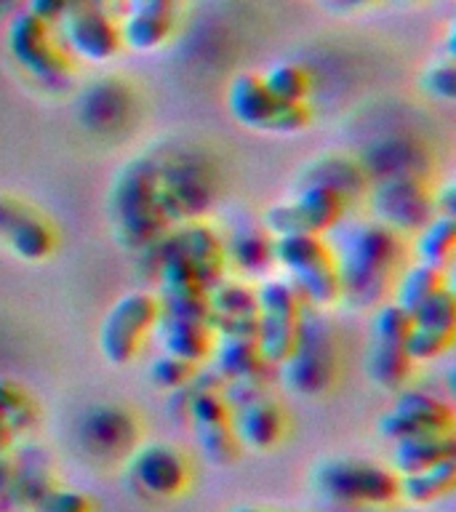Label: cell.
<instances>
[{"label": "cell", "instance_id": "6da1fadb", "mask_svg": "<svg viewBox=\"0 0 456 512\" xmlns=\"http://www.w3.org/2000/svg\"><path fill=\"white\" fill-rule=\"evenodd\" d=\"M400 235L379 222L355 224L339 238L334 264L339 291L355 307H371L387 294L390 272L400 259Z\"/></svg>", "mask_w": 456, "mask_h": 512}, {"label": "cell", "instance_id": "7a4b0ae2", "mask_svg": "<svg viewBox=\"0 0 456 512\" xmlns=\"http://www.w3.org/2000/svg\"><path fill=\"white\" fill-rule=\"evenodd\" d=\"M115 238L120 246L142 251L163 235L166 219L158 200V160L136 158L120 168L110 195Z\"/></svg>", "mask_w": 456, "mask_h": 512}, {"label": "cell", "instance_id": "3957f363", "mask_svg": "<svg viewBox=\"0 0 456 512\" xmlns=\"http://www.w3.org/2000/svg\"><path fill=\"white\" fill-rule=\"evenodd\" d=\"M214 198L216 171L206 155L179 152L158 160V200L168 224L206 214Z\"/></svg>", "mask_w": 456, "mask_h": 512}, {"label": "cell", "instance_id": "277c9868", "mask_svg": "<svg viewBox=\"0 0 456 512\" xmlns=\"http://www.w3.org/2000/svg\"><path fill=\"white\" fill-rule=\"evenodd\" d=\"M272 254H275V262L288 270L291 275L288 283L296 288L299 296L310 299L318 307L342 299L334 256H331V248L320 240V235L272 238Z\"/></svg>", "mask_w": 456, "mask_h": 512}, {"label": "cell", "instance_id": "5b68a950", "mask_svg": "<svg viewBox=\"0 0 456 512\" xmlns=\"http://www.w3.org/2000/svg\"><path fill=\"white\" fill-rule=\"evenodd\" d=\"M336 350L331 328L318 315H302L296 342L280 363V379L296 395H318L334 382Z\"/></svg>", "mask_w": 456, "mask_h": 512}, {"label": "cell", "instance_id": "8992f818", "mask_svg": "<svg viewBox=\"0 0 456 512\" xmlns=\"http://www.w3.org/2000/svg\"><path fill=\"white\" fill-rule=\"evenodd\" d=\"M302 296L288 280H264L256 291V347L267 366H280L296 342Z\"/></svg>", "mask_w": 456, "mask_h": 512}, {"label": "cell", "instance_id": "52a82bcc", "mask_svg": "<svg viewBox=\"0 0 456 512\" xmlns=\"http://www.w3.org/2000/svg\"><path fill=\"white\" fill-rule=\"evenodd\" d=\"M320 494L344 504H387L398 499V472L366 459H328L315 470Z\"/></svg>", "mask_w": 456, "mask_h": 512}, {"label": "cell", "instance_id": "ba28073f", "mask_svg": "<svg viewBox=\"0 0 456 512\" xmlns=\"http://www.w3.org/2000/svg\"><path fill=\"white\" fill-rule=\"evenodd\" d=\"M347 200L339 192L318 187V184H302L296 198L286 203H275L264 211L262 230L272 238L286 235H323L334 230L344 214Z\"/></svg>", "mask_w": 456, "mask_h": 512}, {"label": "cell", "instance_id": "9c48e42d", "mask_svg": "<svg viewBox=\"0 0 456 512\" xmlns=\"http://www.w3.org/2000/svg\"><path fill=\"white\" fill-rule=\"evenodd\" d=\"M222 395L230 406V427L240 446L270 448L280 440L283 414L278 403L264 395L262 376L224 382Z\"/></svg>", "mask_w": 456, "mask_h": 512}, {"label": "cell", "instance_id": "30bf717a", "mask_svg": "<svg viewBox=\"0 0 456 512\" xmlns=\"http://www.w3.org/2000/svg\"><path fill=\"white\" fill-rule=\"evenodd\" d=\"M158 315L160 304L152 294L131 291V294L120 296L110 307V312L104 315L102 328H99V350H102L104 360L115 363V366L128 363L139 350L147 331L155 328Z\"/></svg>", "mask_w": 456, "mask_h": 512}, {"label": "cell", "instance_id": "8fae6325", "mask_svg": "<svg viewBox=\"0 0 456 512\" xmlns=\"http://www.w3.org/2000/svg\"><path fill=\"white\" fill-rule=\"evenodd\" d=\"M51 24L40 22L30 11L14 16L8 27V48L24 70L46 86H64L72 75V62L62 48L51 40Z\"/></svg>", "mask_w": 456, "mask_h": 512}, {"label": "cell", "instance_id": "7c38bea8", "mask_svg": "<svg viewBox=\"0 0 456 512\" xmlns=\"http://www.w3.org/2000/svg\"><path fill=\"white\" fill-rule=\"evenodd\" d=\"M371 208L379 224L392 232H419L435 216L430 192L424 190L419 176H390L379 179L371 192Z\"/></svg>", "mask_w": 456, "mask_h": 512}, {"label": "cell", "instance_id": "4fadbf2b", "mask_svg": "<svg viewBox=\"0 0 456 512\" xmlns=\"http://www.w3.org/2000/svg\"><path fill=\"white\" fill-rule=\"evenodd\" d=\"M64 38L80 59L104 62L120 48L118 22L94 0H70L62 16Z\"/></svg>", "mask_w": 456, "mask_h": 512}, {"label": "cell", "instance_id": "5bb4252c", "mask_svg": "<svg viewBox=\"0 0 456 512\" xmlns=\"http://www.w3.org/2000/svg\"><path fill=\"white\" fill-rule=\"evenodd\" d=\"M454 430V411L448 403L422 390L400 392L395 406L379 419L384 438L400 440L411 435H438Z\"/></svg>", "mask_w": 456, "mask_h": 512}, {"label": "cell", "instance_id": "9a60e30c", "mask_svg": "<svg viewBox=\"0 0 456 512\" xmlns=\"http://www.w3.org/2000/svg\"><path fill=\"white\" fill-rule=\"evenodd\" d=\"M0 240L24 262H43L54 251L51 224L24 206L22 200L0 195Z\"/></svg>", "mask_w": 456, "mask_h": 512}, {"label": "cell", "instance_id": "2e32d148", "mask_svg": "<svg viewBox=\"0 0 456 512\" xmlns=\"http://www.w3.org/2000/svg\"><path fill=\"white\" fill-rule=\"evenodd\" d=\"M128 472L144 494L174 496L187 480V464L182 454L166 443H150L131 451Z\"/></svg>", "mask_w": 456, "mask_h": 512}, {"label": "cell", "instance_id": "e0dca14e", "mask_svg": "<svg viewBox=\"0 0 456 512\" xmlns=\"http://www.w3.org/2000/svg\"><path fill=\"white\" fill-rule=\"evenodd\" d=\"M136 438H139V424L120 406H96L80 422V440L94 454H128Z\"/></svg>", "mask_w": 456, "mask_h": 512}, {"label": "cell", "instance_id": "ac0fdd59", "mask_svg": "<svg viewBox=\"0 0 456 512\" xmlns=\"http://www.w3.org/2000/svg\"><path fill=\"white\" fill-rule=\"evenodd\" d=\"M171 243L187 259L195 278L206 291L222 280L224 256L227 254H224L222 240L216 238V232L208 230L206 224H187L171 235Z\"/></svg>", "mask_w": 456, "mask_h": 512}, {"label": "cell", "instance_id": "d6986e66", "mask_svg": "<svg viewBox=\"0 0 456 512\" xmlns=\"http://www.w3.org/2000/svg\"><path fill=\"white\" fill-rule=\"evenodd\" d=\"M278 104V99L262 83V75H254V72L238 75L227 91V107H230L232 118L246 128L270 131Z\"/></svg>", "mask_w": 456, "mask_h": 512}, {"label": "cell", "instance_id": "ffe728a7", "mask_svg": "<svg viewBox=\"0 0 456 512\" xmlns=\"http://www.w3.org/2000/svg\"><path fill=\"white\" fill-rule=\"evenodd\" d=\"M155 331H158V339L163 344V352L190 360L195 366L200 360H206L211 355V347H214V331L203 320L174 318V315L160 312L158 320H155Z\"/></svg>", "mask_w": 456, "mask_h": 512}, {"label": "cell", "instance_id": "44dd1931", "mask_svg": "<svg viewBox=\"0 0 456 512\" xmlns=\"http://www.w3.org/2000/svg\"><path fill=\"white\" fill-rule=\"evenodd\" d=\"M211 358H214V374L222 382L256 379L267 366L256 347V339L246 336H219V342L211 347Z\"/></svg>", "mask_w": 456, "mask_h": 512}, {"label": "cell", "instance_id": "7402d4cb", "mask_svg": "<svg viewBox=\"0 0 456 512\" xmlns=\"http://www.w3.org/2000/svg\"><path fill=\"white\" fill-rule=\"evenodd\" d=\"M454 451L456 440L451 432L411 435V438L392 440V467L398 475H408V472L424 470L443 459H454Z\"/></svg>", "mask_w": 456, "mask_h": 512}, {"label": "cell", "instance_id": "603a6c76", "mask_svg": "<svg viewBox=\"0 0 456 512\" xmlns=\"http://www.w3.org/2000/svg\"><path fill=\"white\" fill-rule=\"evenodd\" d=\"M424 166V150L416 147L408 139L390 136L368 147L366 163L363 171L368 176H379V179H390V176H416L419 168Z\"/></svg>", "mask_w": 456, "mask_h": 512}, {"label": "cell", "instance_id": "cb8c5ba5", "mask_svg": "<svg viewBox=\"0 0 456 512\" xmlns=\"http://www.w3.org/2000/svg\"><path fill=\"white\" fill-rule=\"evenodd\" d=\"M120 43L136 51H152L166 43L174 32V11L163 8H128L123 22L118 24Z\"/></svg>", "mask_w": 456, "mask_h": 512}, {"label": "cell", "instance_id": "d4e9b609", "mask_svg": "<svg viewBox=\"0 0 456 512\" xmlns=\"http://www.w3.org/2000/svg\"><path fill=\"white\" fill-rule=\"evenodd\" d=\"M302 184H318V187H328V190L339 192L344 200L360 198L368 187V174L363 171L360 163L347 158H320L315 163L304 168Z\"/></svg>", "mask_w": 456, "mask_h": 512}, {"label": "cell", "instance_id": "484cf974", "mask_svg": "<svg viewBox=\"0 0 456 512\" xmlns=\"http://www.w3.org/2000/svg\"><path fill=\"white\" fill-rule=\"evenodd\" d=\"M54 486V478L48 472V459L40 451H24L14 459V478L8 488V507H30Z\"/></svg>", "mask_w": 456, "mask_h": 512}, {"label": "cell", "instance_id": "4316f807", "mask_svg": "<svg viewBox=\"0 0 456 512\" xmlns=\"http://www.w3.org/2000/svg\"><path fill=\"white\" fill-rule=\"evenodd\" d=\"M456 486V459H443L424 470L398 475V496L411 504L435 502Z\"/></svg>", "mask_w": 456, "mask_h": 512}, {"label": "cell", "instance_id": "83f0119b", "mask_svg": "<svg viewBox=\"0 0 456 512\" xmlns=\"http://www.w3.org/2000/svg\"><path fill=\"white\" fill-rule=\"evenodd\" d=\"M414 360L408 358L406 347L400 342H379L374 339L366 358V371L384 390H398L408 382Z\"/></svg>", "mask_w": 456, "mask_h": 512}, {"label": "cell", "instance_id": "f1b7e54d", "mask_svg": "<svg viewBox=\"0 0 456 512\" xmlns=\"http://www.w3.org/2000/svg\"><path fill=\"white\" fill-rule=\"evenodd\" d=\"M224 254L232 256V262L238 264L243 272H248V275H262V272L270 270V264L275 262V254H272V235L264 230L235 232Z\"/></svg>", "mask_w": 456, "mask_h": 512}, {"label": "cell", "instance_id": "f546056e", "mask_svg": "<svg viewBox=\"0 0 456 512\" xmlns=\"http://www.w3.org/2000/svg\"><path fill=\"white\" fill-rule=\"evenodd\" d=\"M128 107V94L123 91V83L115 80H102L94 88H88L86 99H83V120L91 128L112 126L120 123V112Z\"/></svg>", "mask_w": 456, "mask_h": 512}, {"label": "cell", "instance_id": "4dcf8cb0", "mask_svg": "<svg viewBox=\"0 0 456 512\" xmlns=\"http://www.w3.org/2000/svg\"><path fill=\"white\" fill-rule=\"evenodd\" d=\"M456 246V224L454 216H432L424 224L416 238V254L419 262L430 267H443L451 259Z\"/></svg>", "mask_w": 456, "mask_h": 512}, {"label": "cell", "instance_id": "1f68e13d", "mask_svg": "<svg viewBox=\"0 0 456 512\" xmlns=\"http://www.w3.org/2000/svg\"><path fill=\"white\" fill-rule=\"evenodd\" d=\"M208 318H256V291L219 280L208 288Z\"/></svg>", "mask_w": 456, "mask_h": 512}, {"label": "cell", "instance_id": "d6a6232c", "mask_svg": "<svg viewBox=\"0 0 456 512\" xmlns=\"http://www.w3.org/2000/svg\"><path fill=\"white\" fill-rule=\"evenodd\" d=\"M262 83L278 102H304L310 94V75L294 62L272 64L262 75Z\"/></svg>", "mask_w": 456, "mask_h": 512}, {"label": "cell", "instance_id": "836d02e7", "mask_svg": "<svg viewBox=\"0 0 456 512\" xmlns=\"http://www.w3.org/2000/svg\"><path fill=\"white\" fill-rule=\"evenodd\" d=\"M438 288H443V272H440V267H430V264L419 262L416 267L406 270V275L400 278L398 288H395V304L411 312L416 304H422Z\"/></svg>", "mask_w": 456, "mask_h": 512}, {"label": "cell", "instance_id": "e575fe53", "mask_svg": "<svg viewBox=\"0 0 456 512\" xmlns=\"http://www.w3.org/2000/svg\"><path fill=\"white\" fill-rule=\"evenodd\" d=\"M411 323L422 328H432V331L454 334L456 299L454 294H451V288H438V291L427 296L422 304H416L414 310H411Z\"/></svg>", "mask_w": 456, "mask_h": 512}, {"label": "cell", "instance_id": "d590c367", "mask_svg": "<svg viewBox=\"0 0 456 512\" xmlns=\"http://www.w3.org/2000/svg\"><path fill=\"white\" fill-rule=\"evenodd\" d=\"M0 408L6 411L8 422L14 427L16 435H22L38 422V406L27 392L11 379H0Z\"/></svg>", "mask_w": 456, "mask_h": 512}, {"label": "cell", "instance_id": "8d00e7d4", "mask_svg": "<svg viewBox=\"0 0 456 512\" xmlns=\"http://www.w3.org/2000/svg\"><path fill=\"white\" fill-rule=\"evenodd\" d=\"M198 432V443L203 448V454L211 464H232L238 459L240 454V443L235 438V432H232L230 422L222 424H211V427H200Z\"/></svg>", "mask_w": 456, "mask_h": 512}, {"label": "cell", "instance_id": "74e56055", "mask_svg": "<svg viewBox=\"0 0 456 512\" xmlns=\"http://www.w3.org/2000/svg\"><path fill=\"white\" fill-rule=\"evenodd\" d=\"M198 374V366L190 363V360L176 358V355H168L163 352L160 358H155L150 363V379L155 387H163V390H176Z\"/></svg>", "mask_w": 456, "mask_h": 512}, {"label": "cell", "instance_id": "f35d334b", "mask_svg": "<svg viewBox=\"0 0 456 512\" xmlns=\"http://www.w3.org/2000/svg\"><path fill=\"white\" fill-rule=\"evenodd\" d=\"M411 312L403 310L400 304L390 302L382 304L374 315V339L379 342H406L408 331H411Z\"/></svg>", "mask_w": 456, "mask_h": 512}, {"label": "cell", "instance_id": "ab89813d", "mask_svg": "<svg viewBox=\"0 0 456 512\" xmlns=\"http://www.w3.org/2000/svg\"><path fill=\"white\" fill-rule=\"evenodd\" d=\"M451 336L454 334H446V331H432V328L411 326L403 347H406L408 358L411 360H432L446 352V347L451 344Z\"/></svg>", "mask_w": 456, "mask_h": 512}, {"label": "cell", "instance_id": "60d3db41", "mask_svg": "<svg viewBox=\"0 0 456 512\" xmlns=\"http://www.w3.org/2000/svg\"><path fill=\"white\" fill-rule=\"evenodd\" d=\"M422 88L432 99L440 102H454L456 99V67L454 59L448 56L443 62H432L422 72Z\"/></svg>", "mask_w": 456, "mask_h": 512}, {"label": "cell", "instance_id": "b9f144b4", "mask_svg": "<svg viewBox=\"0 0 456 512\" xmlns=\"http://www.w3.org/2000/svg\"><path fill=\"white\" fill-rule=\"evenodd\" d=\"M32 512H91V499L72 488L51 486L32 504Z\"/></svg>", "mask_w": 456, "mask_h": 512}, {"label": "cell", "instance_id": "7bdbcfd3", "mask_svg": "<svg viewBox=\"0 0 456 512\" xmlns=\"http://www.w3.org/2000/svg\"><path fill=\"white\" fill-rule=\"evenodd\" d=\"M307 123H310V110H307V104L280 102L278 110H275V118H272L270 131H278V134H296V131H302Z\"/></svg>", "mask_w": 456, "mask_h": 512}, {"label": "cell", "instance_id": "ee69618b", "mask_svg": "<svg viewBox=\"0 0 456 512\" xmlns=\"http://www.w3.org/2000/svg\"><path fill=\"white\" fill-rule=\"evenodd\" d=\"M67 3H70V0H30V3H27V11H30L32 16H38L40 22L54 24L62 22L64 11H67Z\"/></svg>", "mask_w": 456, "mask_h": 512}, {"label": "cell", "instance_id": "f6af8a7d", "mask_svg": "<svg viewBox=\"0 0 456 512\" xmlns=\"http://www.w3.org/2000/svg\"><path fill=\"white\" fill-rule=\"evenodd\" d=\"M14 478V459L8 454H0V512L8 507V488Z\"/></svg>", "mask_w": 456, "mask_h": 512}, {"label": "cell", "instance_id": "bcb514c9", "mask_svg": "<svg viewBox=\"0 0 456 512\" xmlns=\"http://www.w3.org/2000/svg\"><path fill=\"white\" fill-rule=\"evenodd\" d=\"M16 432L14 427H11V422H8L6 411L0 408V454H8V448H11V443H14Z\"/></svg>", "mask_w": 456, "mask_h": 512}, {"label": "cell", "instance_id": "7dc6e473", "mask_svg": "<svg viewBox=\"0 0 456 512\" xmlns=\"http://www.w3.org/2000/svg\"><path fill=\"white\" fill-rule=\"evenodd\" d=\"M176 0H128V8H163V11H174Z\"/></svg>", "mask_w": 456, "mask_h": 512}, {"label": "cell", "instance_id": "c3c4849f", "mask_svg": "<svg viewBox=\"0 0 456 512\" xmlns=\"http://www.w3.org/2000/svg\"><path fill=\"white\" fill-rule=\"evenodd\" d=\"M232 512H294V510H264V507H235Z\"/></svg>", "mask_w": 456, "mask_h": 512}, {"label": "cell", "instance_id": "681fc988", "mask_svg": "<svg viewBox=\"0 0 456 512\" xmlns=\"http://www.w3.org/2000/svg\"><path fill=\"white\" fill-rule=\"evenodd\" d=\"M336 3H342L344 8H358V6H366L371 0H336Z\"/></svg>", "mask_w": 456, "mask_h": 512}, {"label": "cell", "instance_id": "f907efd6", "mask_svg": "<svg viewBox=\"0 0 456 512\" xmlns=\"http://www.w3.org/2000/svg\"><path fill=\"white\" fill-rule=\"evenodd\" d=\"M16 0H0V11H8V8H14Z\"/></svg>", "mask_w": 456, "mask_h": 512}]
</instances>
